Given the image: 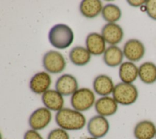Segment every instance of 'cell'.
Returning a JSON list of instances; mask_svg holds the SVG:
<instances>
[{"mask_svg": "<svg viewBox=\"0 0 156 139\" xmlns=\"http://www.w3.org/2000/svg\"><path fill=\"white\" fill-rule=\"evenodd\" d=\"M55 121L59 127L65 130H79L86 124V118L82 112L69 108H63L57 111Z\"/></svg>", "mask_w": 156, "mask_h": 139, "instance_id": "1", "label": "cell"}, {"mask_svg": "<svg viewBox=\"0 0 156 139\" xmlns=\"http://www.w3.org/2000/svg\"><path fill=\"white\" fill-rule=\"evenodd\" d=\"M50 43L58 49H65L69 47L74 40V33L69 26L65 24H57L49 32Z\"/></svg>", "mask_w": 156, "mask_h": 139, "instance_id": "2", "label": "cell"}, {"mask_svg": "<svg viewBox=\"0 0 156 139\" xmlns=\"http://www.w3.org/2000/svg\"><path fill=\"white\" fill-rule=\"evenodd\" d=\"M113 98L120 105L128 106L134 103L138 97V91L133 84L119 83L115 86Z\"/></svg>", "mask_w": 156, "mask_h": 139, "instance_id": "3", "label": "cell"}, {"mask_svg": "<svg viewBox=\"0 0 156 139\" xmlns=\"http://www.w3.org/2000/svg\"><path fill=\"white\" fill-rule=\"evenodd\" d=\"M95 102L94 92L87 88L78 89L71 97L72 107L80 112L88 110L93 106Z\"/></svg>", "mask_w": 156, "mask_h": 139, "instance_id": "4", "label": "cell"}, {"mask_svg": "<svg viewBox=\"0 0 156 139\" xmlns=\"http://www.w3.org/2000/svg\"><path fill=\"white\" fill-rule=\"evenodd\" d=\"M43 66L49 73H59L65 69L66 61L60 52L50 50L46 52L43 57Z\"/></svg>", "mask_w": 156, "mask_h": 139, "instance_id": "5", "label": "cell"}, {"mask_svg": "<svg viewBox=\"0 0 156 139\" xmlns=\"http://www.w3.org/2000/svg\"><path fill=\"white\" fill-rule=\"evenodd\" d=\"M109 129L110 124L107 119L99 115L91 118L87 123V131L94 138H103L108 133Z\"/></svg>", "mask_w": 156, "mask_h": 139, "instance_id": "6", "label": "cell"}, {"mask_svg": "<svg viewBox=\"0 0 156 139\" xmlns=\"http://www.w3.org/2000/svg\"><path fill=\"white\" fill-rule=\"evenodd\" d=\"M52 113L46 107H40L34 110L29 118V125L31 129L40 130L46 128L51 122Z\"/></svg>", "mask_w": 156, "mask_h": 139, "instance_id": "7", "label": "cell"}, {"mask_svg": "<svg viewBox=\"0 0 156 139\" xmlns=\"http://www.w3.org/2000/svg\"><path fill=\"white\" fill-rule=\"evenodd\" d=\"M124 56L130 62H137L145 54L144 44L139 40L132 39L127 40L123 47Z\"/></svg>", "mask_w": 156, "mask_h": 139, "instance_id": "8", "label": "cell"}, {"mask_svg": "<svg viewBox=\"0 0 156 139\" xmlns=\"http://www.w3.org/2000/svg\"><path fill=\"white\" fill-rule=\"evenodd\" d=\"M101 35L105 42L111 45H115L122 40L124 31L119 24L115 23H108L103 26Z\"/></svg>", "mask_w": 156, "mask_h": 139, "instance_id": "9", "label": "cell"}, {"mask_svg": "<svg viewBox=\"0 0 156 139\" xmlns=\"http://www.w3.org/2000/svg\"><path fill=\"white\" fill-rule=\"evenodd\" d=\"M76 78L70 74H63L56 81L55 89L63 96L72 95L78 89Z\"/></svg>", "mask_w": 156, "mask_h": 139, "instance_id": "10", "label": "cell"}, {"mask_svg": "<svg viewBox=\"0 0 156 139\" xmlns=\"http://www.w3.org/2000/svg\"><path fill=\"white\" fill-rule=\"evenodd\" d=\"M51 84V76L46 72H39L35 73L30 79L29 88L30 90L37 94H43L47 91Z\"/></svg>", "mask_w": 156, "mask_h": 139, "instance_id": "11", "label": "cell"}, {"mask_svg": "<svg viewBox=\"0 0 156 139\" xmlns=\"http://www.w3.org/2000/svg\"><path fill=\"white\" fill-rule=\"evenodd\" d=\"M41 100L45 107L49 110L57 112L63 108V97L57 90L48 89L42 94Z\"/></svg>", "mask_w": 156, "mask_h": 139, "instance_id": "12", "label": "cell"}, {"mask_svg": "<svg viewBox=\"0 0 156 139\" xmlns=\"http://www.w3.org/2000/svg\"><path fill=\"white\" fill-rule=\"evenodd\" d=\"M118 104L113 97L103 96L96 101L94 108L99 115L104 117L110 116L116 113L118 108Z\"/></svg>", "mask_w": 156, "mask_h": 139, "instance_id": "13", "label": "cell"}, {"mask_svg": "<svg viewBox=\"0 0 156 139\" xmlns=\"http://www.w3.org/2000/svg\"><path fill=\"white\" fill-rule=\"evenodd\" d=\"M156 135V126L150 120H142L138 122L133 129L135 139H154Z\"/></svg>", "mask_w": 156, "mask_h": 139, "instance_id": "14", "label": "cell"}, {"mask_svg": "<svg viewBox=\"0 0 156 139\" xmlns=\"http://www.w3.org/2000/svg\"><path fill=\"white\" fill-rule=\"evenodd\" d=\"M85 44L87 49L93 55H101L106 50L104 39L101 34L97 32L90 33L87 36Z\"/></svg>", "mask_w": 156, "mask_h": 139, "instance_id": "15", "label": "cell"}, {"mask_svg": "<svg viewBox=\"0 0 156 139\" xmlns=\"http://www.w3.org/2000/svg\"><path fill=\"white\" fill-rule=\"evenodd\" d=\"M94 92L101 96H108L113 92L115 86L112 78L106 75L97 76L93 83Z\"/></svg>", "mask_w": 156, "mask_h": 139, "instance_id": "16", "label": "cell"}, {"mask_svg": "<svg viewBox=\"0 0 156 139\" xmlns=\"http://www.w3.org/2000/svg\"><path fill=\"white\" fill-rule=\"evenodd\" d=\"M123 58V51L116 45L109 46L104 53V62L108 67H115L121 64Z\"/></svg>", "mask_w": 156, "mask_h": 139, "instance_id": "17", "label": "cell"}, {"mask_svg": "<svg viewBox=\"0 0 156 139\" xmlns=\"http://www.w3.org/2000/svg\"><path fill=\"white\" fill-rule=\"evenodd\" d=\"M138 76V68L132 62H122L119 69V77L121 80L125 83L132 84Z\"/></svg>", "mask_w": 156, "mask_h": 139, "instance_id": "18", "label": "cell"}, {"mask_svg": "<svg viewBox=\"0 0 156 139\" xmlns=\"http://www.w3.org/2000/svg\"><path fill=\"white\" fill-rule=\"evenodd\" d=\"M102 4L99 0H83L79 6L81 14L88 18L97 17L102 12Z\"/></svg>", "mask_w": 156, "mask_h": 139, "instance_id": "19", "label": "cell"}, {"mask_svg": "<svg viewBox=\"0 0 156 139\" xmlns=\"http://www.w3.org/2000/svg\"><path fill=\"white\" fill-rule=\"evenodd\" d=\"M91 53L83 47L76 46L73 48L69 54L71 62L78 66H83L89 62L91 59Z\"/></svg>", "mask_w": 156, "mask_h": 139, "instance_id": "20", "label": "cell"}, {"mask_svg": "<svg viewBox=\"0 0 156 139\" xmlns=\"http://www.w3.org/2000/svg\"><path fill=\"white\" fill-rule=\"evenodd\" d=\"M138 77L146 84H152L156 81V65L152 62H145L138 68Z\"/></svg>", "mask_w": 156, "mask_h": 139, "instance_id": "21", "label": "cell"}, {"mask_svg": "<svg viewBox=\"0 0 156 139\" xmlns=\"http://www.w3.org/2000/svg\"><path fill=\"white\" fill-rule=\"evenodd\" d=\"M102 18L108 23H115L118 21L121 17L120 8L114 4H107L102 10Z\"/></svg>", "mask_w": 156, "mask_h": 139, "instance_id": "22", "label": "cell"}, {"mask_svg": "<svg viewBox=\"0 0 156 139\" xmlns=\"http://www.w3.org/2000/svg\"><path fill=\"white\" fill-rule=\"evenodd\" d=\"M47 139H70V138L66 130L59 127L51 130Z\"/></svg>", "mask_w": 156, "mask_h": 139, "instance_id": "23", "label": "cell"}, {"mask_svg": "<svg viewBox=\"0 0 156 139\" xmlns=\"http://www.w3.org/2000/svg\"><path fill=\"white\" fill-rule=\"evenodd\" d=\"M147 15L152 19L156 20V0H147L144 4Z\"/></svg>", "mask_w": 156, "mask_h": 139, "instance_id": "24", "label": "cell"}, {"mask_svg": "<svg viewBox=\"0 0 156 139\" xmlns=\"http://www.w3.org/2000/svg\"><path fill=\"white\" fill-rule=\"evenodd\" d=\"M23 139H44V138L38 132V131L33 129H29L25 132Z\"/></svg>", "mask_w": 156, "mask_h": 139, "instance_id": "25", "label": "cell"}, {"mask_svg": "<svg viewBox=\"0 0 156 139\" xmlns=\"http://www.w3.org/2000/svg\"><path fill=\"white\" fill-rule=\"evenodd\" d=\"M128 4L130 5L132 7H138L143 6V4H145L146 1H143V0H128L127 1Z\"/></svg>", "mask_w": 156, "mask_h": 139, "instance_id": "26", "label": "cell"}, {"mask_svg": "<svg viewBox=\"0 0 156 139\" xmlns=\"http://www.w3.org/2000/svg\"><path fill=\"white\" fill-rule=\"evenodd\" d=\"M85 139H99V138H94V137H88V138H86Z\"/></svg>", "mask_w": 156, "mask_h": 139, "instance_id": "27", "label": "cell"}, {"mask_svg": "<svg viewBox=\"0 0 156 139\" xmlns=\"http://www.w3.org/2000/svg\"><path fill=\"white\" fill-rule=\"evenodd\" d=\"M155 139H156V135H155Z\"/></svg>", "mask_w": 156, "mask_h": 139, "instance_id": "28", "label": "cell"}]
</instances>
